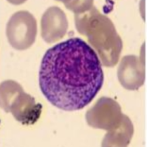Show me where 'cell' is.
Returning <instances> with one entry per match:
<instances>
[{"instance_id":"1","label":"cell","mask_w":147,"mask_h":147,"mask_svg":"<svg viewBox=\"0 0 147 147\" xmlns=\"http://www.w3.org/2000/svg\"><path fill=\"white\" fill-rule=\"evenodd\" d=\"M104 75L94 49L78 37L47 51L39 69V86L53 106L64 111L80 110L100 91Z\"/></svg>"},{"instance_id":"2","label":"cell","mask_w":147,"mask_h":147,"mask_svg":"<svg viewBox=\"0 0 147 147\" xmlns=\"http://www.w3.org/2000/svg\"><path fill=\"white\" fill-rule=\"evenodd\" d=\"M75 24L78 32L85 36L91 48L96 50L105 67H113L118 63L122 40L108 17L93 6L85 12L75 14Z\"/></svg>"},{"instance_id":"3","label":"cell","mask_w":147,"mask_h":147,"mask_svg":"<svg viewBox=\"0 0 147 147\" xmlns=\"http://www.w3.org/2000/svg\"><path fill=\"white\" fill-rule=\"evenodd\" d=\"M0 108L11 113L23 125H33L38 121L42 106L34 97L24 92L15 81L6 80L0 84Z\"/></svg>"},{"instance_id":"4","label":"cell","mask_w":147,"mask_h":147,"mask_svg":"<svg viewBox=\"0 0 147 147\" xmlns=\"http://www.w3.org/2000/svg\"><path fill=\"white\" fill-rule=\"evenodd\" d=\"M36 35V20L27 11L14 13L7 24L6 36L8 42L16 50L30 49L35 42Z\"/></svg>"},{"instance_id":"5","label":"cell","mask_w":147,"mask_h":147,"mask_svg":"<svg viewBox=\"0 0 147 147\" xmlns=\"http://www.w3.org/2000/svg\"><path fill=\"white\" fill-rule=\"evenodd\" d=\"M125 116L116 101L109 97H103L87 111L85 119L91 127L109 132L121 125Z\"/></svg>"},{"instance_id":"6","label":"cell","mask_w":147,"mask_h":147,"mask_svg":"<svg viewBox=\"0 0 147 147\" xmlns=\"http://www.w3.org/2000/svg\"><path fill=\"white\" fill-rule=\"evenodd\" d=\"M120 84L129 91H136L144 84L146 78L145 61L143 56L127 55L121 59L118 69Z\"/></svg>"},{"instance_id":"7","label":"cell","mask_w":147,"mask_h":147,"mask_svg":"<svg viewBox=\"0 0 147 147\" xmlns=\"http://www.w3.org/2000/svg\"><path fill=\"white\" fill-rule=\"evenodd\" d=\"M69 23L64 11L57 6L45 11L41 20V35L48 43H54L62 39L67 34Z\"/></svg>"},{"instance_id":"8","label":"cell","mask_w":147,"mask_h":147,"mask_svg":"<svg viewBox=\"0 0 147 147\" xmlns=\"http://www.w3.org/2000/svg\"><path fill=\"white\" fill-rule=\"evenodd\" d=\"M134 134V126L131 119L125 115L119 127L107 132L103 138L102 146H127Z\"/></svg>"},{"instance_id":"9","label":"cell","mask_w":147,"mask_h":147,"mask_svg":"<svg viewBox=\"0 0 147 147\" xmlns=\"http://www.w3.org/2000/svg\"><path fill=\"white\" fill-rule=\"evenodd\" d=\"M62 2L66 8L76 14H82L94 6V0H57Z\"/></svg>"}]
</instances>
